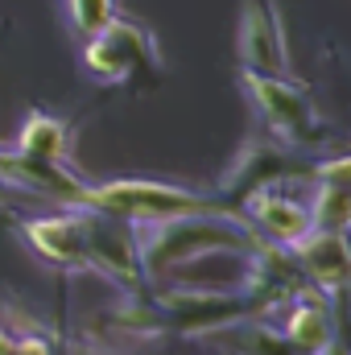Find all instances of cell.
I'll list each match as a JSON object with an SVG mask.
<instances>
[{
  "label": "cell",
  "mask_w": 351,
  "mask_h": 355,
  "mask_svg": "<svg viewBox=\"0 0 351 355\" xmlns=\"http://www.w3.org/2000/svg\"><path fill=\"white\" fill-rule=\"evenodd\" d=\"M137 240H141V261H145V272H149V285L174 277L178 268L194 265L203 257H219V252L252 257V252L264 248L257 227L248 219L232 215L228 207L223 211L174 215V219H162V223H145V227H137Z\"/></svg>",
  "instance_id": "cell-1"
},
{
  "label": "cell",
  "mask_w": 351,
  "mask_h": 355,
  "mask_svg": "<svg viewBox=\"0 0 351 355\" xmlns=\"http://www.w3.org/2000/svg\"><path fill=\"white\" fill-rule=\"evenodd\" d=\"M240 87L252 99V112L261 120L264 137H273L285 149H318L327 145L331 128L314 103V95L306 83L289 79V75H252L240 71Z\"/></svg>",
  "instance_id": "cell-2"
},
{
  "label": "cell",
  "mask_w": 351,
  "mask_h": 355,
  "mask_svg": "<svg viewBox=\"0 0 351 355\" xmlns=\"http://www.w3.org/2000/svg\"><path fill=\"white\" fill-rule=\"evenodd\" d=\"M83 207L87 211H103L116 219H128L137 227L145 223H162L174 215H194V211H223V202L198 194V190H182V186H166V182H103V186H87L83 190Z\"/></svg>",
  "instance_id": "cell-3"
},
{
  "label": "cell",
  "mask_w": 351,
  "mask_h": 355,
  "mask_svg": "<svg viewBox=\"0 0 351 355\" xmlns=\"http://www.w3.org/2000/svg\"><path fill=\"white\" fill-rule=\"evenodd\" d=\"M162 54H157V37L149 25L128 21V17H112L103 29H95L83 42V71L91 83L99 87H124L145 71H157Z\"/></svg>",
  "instance_id": "cell-4"
},
{
  "label": "cell",
  "mask_w": 351,
  "mask_h": 355,
  "mask_svg": "<svg viewBox=\"0 0 351 355\" xmlns=\"http://www.w3.org/2000/svg\"><path fill=\"white\" fill-rule=\"evenodd\" d=\"M87 248H91V272L108 277L120 293H132V297H145L153 285H149V272L141 261V240H137V223L128 219H116V215H103V211H87Z\"/></svg>",
  "instance_id": "cell-5"
},
{
  "label": "cell",
  "mask_w": 351,
  "mask_h": 355,
  "mask_svg": "<svg viewBox=\"0 0 351 355\" xmlns=\"http://www.w3.org/2000/svg\"><path fill=\"white\" fill-rule=\"evenodd\" d=\"M335 297L318 285H298L285 302H277L264 318H277V335L293 347L298 355H318L335 339Z\"/></svg>",
  "instance_id": "cell-6"
},
{
  "label": "cell",
  "mask_w": 351,
  "mask_h": 355,
  "mask_svg": "<svg viewBox=\"0 0 351 355\" xmlns=\"http://www.w3.org/2000/svg\"><path fill=\"white\" fill-rule=\"evenodd\" d=\"M314 170H306L298 162V149H285L277 145L273 137H252L244 141V149L232 157V166L223 170V182H219V198L228 202H240L248 190L257 186H285V178H306Z\"/></svg>",
  "instance_id": "cell-7"
},
{
  "label": "cell",
  "mask_w": 351,
  "mask_h": 355,
  "mask_svg": "<svg viewBox=\"0 0 351 355\" xmlns=\"http://www.w3.org/2000/svg\"><path fill=\"white\" fill-rule=\"evenodd\" d=\"M236 58H240V71H252V75H289L285 29L273 0H244L240 29H236Z\"/></svg>",
  "instance_id": "cell-8"
},
{
  "label": "cell",
  "mask_w": 351,
  "mask_h": 355,
  "mask_svg": "<svg viewBox=\"0 0 351 355\" xmlns=\"http://www.w3.org/2000/svg\"><path fill=\"white\" fill-rule=\"evenodd\" d=\"M25 244L46 261V265L91 272V248H87V215L83 207H71V215H42L21 223Z\"/></svg>",
  "instance_id": "cell-9"
},
{
  "label": "cell",
  "mask_w": 351,
  "mask_h": 355,
  "mask_svg": "<svg viewBox=\"0 0 351 355\" xmlns=\"http://www.w3.org/2000/svg\"><path fill=\"white\" fill-rule=\"evenodd\" d=\"M248 207V223L257 227L264 244H277V248H293L298 240H306L314 232V219H310V207L289 198L285 186H257L240 198Z\"/></svg>",
  "instance_id": "cell-10"
},
{
  "label": "cell",
  "mask_w": 351,
  "mask_h": 355,
  "mask_svg": "<svg viewBox=\"0 0 351 355\" xmlns=\"http://www.w3.org/2000/svg\"><path fill=\"white\" fill-rule=\"evenodd\" d=\"M289 257H293V265L302 268V277L310 281V285H318V289H327L331 297H339L343 293V285H348V232H310L306 240H298L293 248H289Z\"/></svg>",
  "instance_id": "cell-11"
},
{
  "label": "cell",
  "mask_w": 351,
  "mask_h": 355,
  "mask_svg": "<svg viewBox=\"0 0 351 355\" xmlns=\"http://www.w3.org/2000/svg\"><path fill=\"white\" fill-rule=\"evenodd\" d=\"M17 153L29 157V162H42V166H67V153H71V132L58 116L50 112H29L21 137H17Z\"/></svg>",
  "instance_id": "cell-12"
},
{
  "label": "cell",
  "mask_w": 351,
  "mask_h": 355,
  "mask_svg": "<svg viewBox=\"0 0 351 355\" xmlns=\"http://www.w3.org/2000/svg\"><path fill=\"white\" fill-rule=\"evenodd\" d=\"M67 17H71L75 33L87 42L95 29H103L116 17V0H67Z\"/></svg>",
  "instance_id": "cell-13"
},
{
  "label": "cell",
  "mask_w": 351,
  "mask_h": 355,
  "mask_svg": "<svg viewBox=\"0 0 351 355\" xmlns=\"http://www.w3.org/2000/svg\"><path fill=\"white\" fill-rule=\"evenodd\" d=\"M17 352L21 355H54L46 335H17Z\"/></svg>",
  "instance_id": "cell-14"
},
{
  "label": "cell",
  "mask_w": 351,
  "mask_h": 355,
  "mask_svg": "<svg viewBox=\"0 0 351 355\" xmlns=\"http://www.w3.org/2000/svg\"><path fill=\"white\" fill-rule=\"evenodd\" d=\"M318 355H348V347H343V343H339V335H335V339H331V343H327Z\"/></svg>",
  "instance_id": "cell-15"
},
{
  "label": "cell",
  "mask_w": 351,
  "mask_h": 355,
  "mask_svg": "<svg viewBox=\"0 0 351 355\" xmlns=\"http://www.w3.org/2000/svg\"><path fill=\"white\" fill-rule=\"evenodd\" d=\"M12 194H17V190H12V186H4V182H0V207H8V202H12Z\"/></svg>",
  "instance_id": "cell-16"
}]
</instances>
